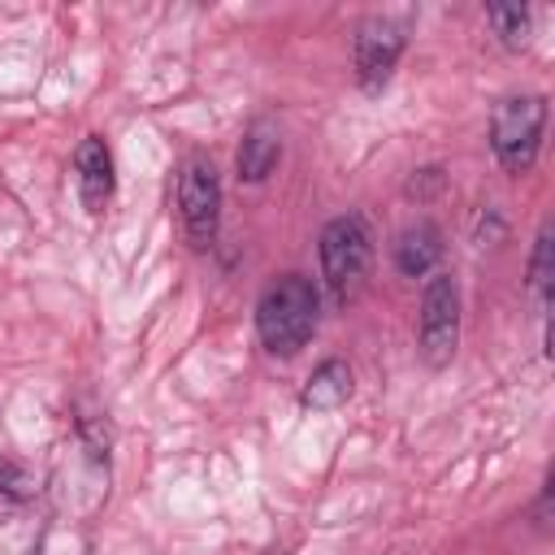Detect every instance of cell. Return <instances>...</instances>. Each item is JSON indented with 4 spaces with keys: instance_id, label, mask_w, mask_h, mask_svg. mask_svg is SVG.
<instances>
[{
    "instance_id": "6da1fadb",
    "label": "cell",
    "mask_w": 555,
    "mask_h": 555,
    "mask_svg": "<svg viewBox=\"0 0 555 555\" xmlns=\"http://www.w3.org/2000/svg\"><path fill=\"white\" fill-rule=\"evenodd\" d=\"M317 312H321V299H317V286L308 278H299V273L278 278L256 304V330H260L264 351L295 356L312 338Z\"/></svg>"
},
{
    "instance_id": "7a4b0ae2",
    "label": "cell",
    "mask_w": 555,
    "mask_h": 555,
    "mask_svg": "<svg viewBox=\"0 0 555 555\" xmlns=\"http://www.w3.org/2000/svg\"><path fill=\"white\" fill-rule=\"evenodd\" d=\"M317 256H321V282H325V291L334 295V304H347L364 286V278H369V260H373L369 221L360 212H343V217L325 221L321 243H317Z\"/></svg>"
},
{
    "instance_id": "3957f363",
    "label": "cell",
    "mask_w": 555,
    "mask_h": 555,
    "mask_svg": "<svg viewBox=\"0 0 555 555\" xmlns=\"http://www.w3.org/2000/svg\"><path fill=\"white\" fill-rule=\"evenodd\" d=\"M542 126H546V100L542 95H512L494 108L490 121V147L507 173H529L542 147Z\"/></svg>"
},
{
    "instance_id": "277c9868",
    "label": "cell",
    "mask_w": 555,
    "mask_h": 555,
    "mask_svg": "<svg viewBox=\"0 0 555 555\" xmlns=\"http://www.w3.org/2000/svg\"><path fill=\"white\" fill-rule=\"evenodd\" d=\"M178 208L191 247H212L217 225H221V178L208 156H186L178 173Z\"/></svg>"
},
{
    "instance_id": "5b68a950",
    "label": "cell",
    "mask_w": 555,
    "mask_h": 555,
    "mask_svg": "<svg viewBox=\"0 0 555 555\" xmlns=\"http://www.w3.org/2000/svg\"><path fill=\"white\" fill-rule=\"evenodd\" d=\"M460 347V286L451 273H434L421 291V360L429 369L451 364Z\"/></svg>"
},
{
    "instance_id": "8992f818",
    "label": "cell",
    "mask_w": 555,
    "mask_h": 555,
    "mask_svg": "<svg viewBox=\"0 0 555 555\" xmlns=\"http://www.w3.org/2000/svg\"><path fill=\"white\" fill-rule=\"evenodd\" d=\"M403 43H408L403 22H395V17L360 22V30H356V78H360L364 91H377L395 74V65L403 56Z\"/></svg>"
},
{
    "instance_id": "52a82bcc",
    "label": "cell",
    "mask_w": 555,
    "mask_h": 555,
    "mask_svg": "<svg viewBox=\"0 0 555 555\" xmlns=\"http://www.w3.org/2000/svg\"><path fill=\"white\" fill-rule=\"evenodd\" d=\"M74 169H78L82 204H87L91 212H100V208L108 204V195H113V156H108L104 139L87 134V139L78 143V152H74Z\"/></svg>"
},
{
    "instance_id": "ba28073f",
    "label": "cell",
    "mask_w": 555,
    "mask_h": 555,
    "mask_svg": "<svg viewBox=\"0 0 555 555\" xmlns=\"http://www.w3.org/2000/svg\"><path fill=\"white\" fill-rule=\"evenodd\" d=\"M278 160H282V134L269 117H256L243 130V143H238V178L243 182H264Z\"/></svg>"
},
{
    "instance_id": "9c48e42d",
    "label": "cell",
    "mask_w": 555,
    "mask_h": 555,
    "mask_svg": "<svg viewBox=\"0 0 555 555\" xmlns=\"http://www.w3.org/2000/svg\"><path fill=\"white\" fill-rule=\"evenodd\" d=\"M438 260H442V234H438V225L416 221V225H408V230L395 238V264H399V273L425 278Z\"/></svg>"
},
{
    "instance_id": "30bf717a",
    "label": "cell",
    "mask_w": 555,
    "mask_h": 555,
    "mask_svg": "<svg viewBox=\"0 0 555 555\" xmlns=\"http://www.w3.org/2000/svg\"><path fill=\"white\" fill-rule=\"evenodd\" d=\"M347 399H351V369H347V360H325V364H317L312 377H308V386H304V395H299V403L312 408V412L343 408Z\"/></svg>"
},
{
    "instance_id": "8fae6325",
    "label": "cell",
    "mask_w": 555,
    "mask_h": 555,
    "mask_svg": "<svg viewBox=\"0 0 555 555\" xmlns=\"http://www.w3.org/2000/svg\"><path fill=\"white\" fill-rule=\"evenodd\" d=\"M486 17H490V26L499 30V39L507 48H520L529 39V9L525 4H490Z\"/></svg>"
},
{
    "instance_id": "7c38bea8",
    "label": "cell",
    "mask_w": 555,
    "mask_h": 555,
    "mask_svg": "<svg viewBox=\"0 0 555 555\" xmlns=\"http://www.w3.org/2000/svg\"><path fill=\"white\" fill-rule=\"evenodd\" d=\"M26 494H30V477H26V468H22L17 460L0 455V512L22 507V503H26Z\"/></svg>"
},
{
    "instance_id": "4fadbf2b",
    "label": "cell",
    "mask_w": 555,
    "mask_h": 555,
    "mask_svg": "<svg viewBox=\"0 0 555 555\" xmlns=\"http://www.w3.org/2000/svg\"><path fill=\"white\" fill-rule=\"evenodd\" d=\"M551 225H542V234H538V247H533V260H529V282H533V291H542L546 295V286H551Z\"/></svg>"
}]
</instances>
